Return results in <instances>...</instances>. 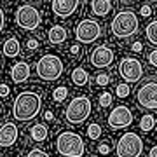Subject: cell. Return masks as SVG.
Wrapping results in <instances>:
<instances>
[{
  "label": "cell",
  "instance_id": "obj_1",
  "mask_svg": "<svg viewBox=\"0 0 157 157\" xmlns=\"http://www.w3.org/2000/svg\"><path fill=\"white\" fill-rule=\"evenodd\" d=\"M40 108H42V98L33 91H25L21 94H17V98L14 100L12 115L16 121L26 122L39 115Z\"/></svg>",
  "mask_w": 157,
  "mask_h": 157
},
{
  "label": "cell",
  "instance_id": "obj_2",
  "mask_svg": "<svg viewBox=\"0 0 157 157\" xmlns=\"http://www.w3.org/2000/svg\"><path fill=\"white\" fill-rule=\"evenodd\" d=\"M56 150L65 157H82L86 152L84 140L73 131H63L56 138Z\"/></svg>",
  "mask_w": 157,
  "mask_h": 157
},
{
  "label": "cell",
  "instance_id": "obj_3",
  "mask_svg": "<svg viewBox=\"0 0 157 157\" xmlns=\"http://www.w3.org/2000/svg\"><path fill=\"white\" fill-rule=\"evenodd\" d=\"M138 17L133 11H121L117 16L112 19V33L119 39H126V37H131L138 32Z\"/></svg>",
  "mask_w": 157,
  "mask_h": 157
},
{
  "label": "cell",
  "instance_id": "obj_4",
  "mask_svg": "<svg viewBox=\"0 0 157 157\" xmlns=\"http://www.w3.org/2000/svg\"><path fill=\"white\" fill-rule=\"evenodd\" d=\"M63 73V61L54 54H45L37 61V75L42 80L52 82Z\"/></svg>",
  "mask_w": 157,
  "mask_h": 157
},
{
  "label": "cell",
  "instance_id": "obj_5",
  "mask_svg": "<svg viewBox=\"0 0 157 157\" xmlns=\"http://www.w3.org/2000/svg\"><path fill=\"white\" fill-rule=\"evenodd\" d=\"M91 115V100L86 96H77L73 98L67 107L65 117L70 124H82L86 119Z\"/></svg>",
  "mask_w": 157,
  "mask_h": 157
},
{
  "label": "cell",
  "instance_id": "obj_6",
  "mask_svg": "<svg viewBox=\"0 0 157 157\" xmlns=\"http://www.w3.org/2000/svg\"><path fill=\"white\" fill-rule=\"evenodd\" d=\"M143 152V141L136 133H126L119 138L115 154L117 157H140Z\"/></svg>",
  "mask_w": 157,
  "mask_h": 157
},
{
  "label": "cell",
  "instance_id": "obj_7",
  "mask_svg": "<svg viewBox=\"0 0 157 157\" xmlns=\"http://www.w3.org/2000/svg\"><path fill=\"white\" fill-rule=\"evenodd\" d=\"M16 23L23 30H37L40 25V12L33 6H21L16 11Z\"/></svg>",
  "mask_w": 157,
  "mask_h": 157
},
{
  "label": "cell",
  "instance_id": "obj_8",
  "mask_svg": "<svg viewBox=\"0 0 157 157\" xmlns=\"http://www.w3.org/2000/svg\"><path fill=\"white\" fill-rule=\"evenodd\" d=\"M119 73L126 82L135 84L143 77V67L136 58H124L122 61L119 63Z\"/></svg>",
  "mask_w": 157,
  "mask_h": 157
},
{
  "label": "cell",
  "instance_id": "obj_9",
  "mask_svg": "<svg viewBox=\"0 0 157 157\" xmlns=\"http://www.w3.org/2000/svg\"><path fill=\"white\" fill-rule=\"evenodd\" d=\"M100 35H101V28L94 19H82V21L77 25V28H75V37H77V40L82 42V44H91V42H94Z\"/></svg>",
  "mask_w": 157,
  "mask_h": 157
},
{
  "label": "cell",
  "instance_id": "obj_10",
  "mask_svg": "<svg viewBox=\"0 0 157 157\" xmlns=\"http://www.w3.org/2000/svg\"><path fill=\"white\" fill-rule=\"evenodd\" d=\"M136 100L140 103V107L147 108V110H155L157 108V86L155 82H147L138 89L136 93Z\"/></svg>",
  "mask_w": 157,
  "mask_h": 157
},
{
  "label": "cell",
  "instance_id": "obj_11",
  "mask_svg": "<svg viewBox=\"0 0 157 157\" xmlns=\"http://www.w3.org/2000/svg\"><path fill=\"white\" fill-rule=\"evenodd\" d=\"M133 121H135L133 112H131L128 107H124V105L115 107L112 112H110V115H108V126H110L112 129L128 128V126L133 124Z\"/></svg>",
  "mask_w": 157,
  "mask_h": 157
},
{
  "label": "cell",
  "instance_id": "obj_12",
  "mask_svg": "<svg viewBox=\"0 0 157 157\" xmlns=\"http://www.w3.org/2000/svg\"><path fill=\"white\" fill-rule=\"evenodd\" d=\"M113 51L107 45H98L93 52H91V65L94 68H107L113 63Z\"/></svg>",
  "mask_w": 157,
  "mask_h": 157
},
{
  "label": "cell",
  "instance_id": "obj_13",
  "mask_svg": "<svg viewBox=\"0 0 157 157\" xmlns=\"http://www.w3.org/2000/svg\"><path fill=\"white\" fill-rule=\"evenodd\" d=\"M80 0H52V12L58 17H68L77 11Z\"/></svg>",
  "mask_w": 157,
  "mask_h": 157
},
{
  "label": "cell",
  "instance_id": "obj_14",
  "mask_svg": "<svg viewBox=\"0 0 157 157\" xmlns=\"http://www.w3.org/2000/svg\"><path fill=\"white\" fill-rule=\"evenodd\" d=\"M17 135H19V131H17V126L12 122H6L2 128H0V147H11L16 143L17 140Z\"/></svg>",
  "mask_w": 157,
  "mask_h": 157
},
{
  "label": "cell",
  "instance_id": "obj_15",
  "mask_svg": "<svg viewBox=\"0 0 157 157\" xmlns=\"http://www.w3.org/2000/svg\"><path fill=\"white\" fill-rule=\"evenodd\" d=\"M28 77H30V65L28 63L19 61L11 68V78H12L14 84H21V82H25Z\"/></svg>",
  "mask_w": 157,
  "mask_h": 157
},
{
  "label": "cell",
  "instance_id": "obj_16",
  "mask_svg": "<svg viewBox=\"0 0 157 157\" xmlns=\"http://www.w3.org/2000/svg\"><path fill=\"white\" fill-rule=\"evenodd\" d=\"M91 9L96 16H107L112 9V2L110 0H91Z\"/></svg>",
  "mask_w": 157,
  "mask_h": 157
},
{
  "label": "cell",
  "instance_id": "obj_17",
  "mask_svg": "<svg viewBox=\"0 0 157 157\" xmlns=\"http://www.w3.org/2000/svg\"><path fill=\"white\" fill-rule=\"evenodd\" d=\"M67 30L63 28V26H59V25H56V26H52V28L49 30V40L52 42V44H61V42H65L67 40Z\"/></svg>",
  "mask_w": 157,
  "mask_h": 157
},
{
  "label": "cell",
  "instance_id": "obj_18",
  "mask_svg": "<svg viewBox=\"0 0 157 157\" xmlns=\"http://www.w3.org/2000/svg\"><path fill=\"white\" fill-rule=\"evenodd\" d=\"M89 80V73L86 72L82 67H77L72 70V82L75 86H86Z\"/></svg>",
  "mask_w": 157,
  "mask_h": 157
},
{
  "label": "cell",
  "instance_id": "obj_19",
  "mask_svg": "<svg viewBox=\"0 0 157 157\" xmlns=\"http://www.w3.org/2000/svg\"><path fill=\"white\" fill-rule=\"evenodd\" d=\"M4 54L9 58H14L19 54V42H17V39L11 37V39L6 40V44H4Z\"/></svg>",
  "mask_w": 157,
  "mask_h": 157
},
{
  "label": "cell",
  "instance_id": "obj_20",
  "mask_svg": "<svg viewBox=\"0 0 157 157\" xmlns=\"http://www.w3.org/2000/svg\"><path fill=\"white\" fill-rule=\"evenodd\" d=\"M47 135H49V131L45 128V124H37V126H33L30 129V136L35 141H44L47 138Z\"/></svg>",
  "mask_w": 157,
  "mask_h": 157
},
{
  "label": "cell",
  "instance_id": "obj_21",
  "mask_svg": "<svg viewBox=\"0 0 157 157\" xmlns=\"http://www.w3.org/2000/svg\"><path fill=\"white\" fill-rule=\"evenodd\" d=\"M154 126H155V119H154L152 113H147V115L141 117V121H140V129H141V131L148 133V131L154 129Z\"/></svg>",
  "mask_w": 157,
  "mask_h": 157
},
{
  "label": "cell",
  "instance_id": "obj_22",
  "mask_svg": "<svg viewBox=\"0 0 157 157\" xmlns=\"http://www.w3.org/2000/svg\"><path fill=\"white\" fill-rule=\"evenodd\" d=\"M87 136H89L91 140H98L101 136V126L96 122H91L87 126Z\"/></svg>",
  "mask_w": 157,
  "mask_h": 157
},
{
  "label": "cell",
  "instance_id": "obj_23",
  "mask_svg": "<svg viewBox=\"0 0 157 157\" xmlns=\"http://www.w3.org/2000/svg\"><path fill=\"white\" fill-rule=\"evenodd\" d=\"M67 94H68V89L65 87V86H59V87H56L54 93H52V100L59 103V101H63L65 98H67Z\"/></svg>",
  "mask_w": 157,
  "mask_h": 157
},
{
  "label": "cell",
  "instance_id": "obj_24",
  "mask_svg": "<svg viewBox=\"0 0 157 157\" xmlns=\"http://www.w3.org/2000/svg\"><path fill=\"white\" fill-rule=\"evenodd\" d=\"M155 28H157V21H152L148 26H147V37L150 40V44H157V33H155Z\"/></svg>",
  "mask_w": 157,
  "mask_h": 157
},
{
  "label": "cell",
  "instance_id": "obj_25",
  "mask_svg": "<svg viewBox=\"0 0 157 157\" xmlns=\"http://www.w3.org/2000/svg\"><path fill=\"white\" fill-rule=\"evenodd\" d=\"M100 105L101 107H110V105H112V94H110V93H101L100 94Z\"/></svg>",
  "mask_w": 157,
  "mask_h": 157
},
{
  "label": "cell",
  "instance_id": "obj_26",
  "mask_svg": "<svg viewBox=\"0 0 157 157\" xmlns=\"http://www.w3.org/2000/svg\"><path fill=\"white\" fill-rule=\"evenodd\" d=\"M115 91H117L119 98H126V96H129V86L128 84H119Z\"/></svg>",
  "mask_w": 157,
  "mask_h": 157
},
{
  "label": "cell",
  "instance_id": "obj_27",
  "mask_svg": "<svg viewBox=\"0 0 157 157\" xmlns=\"http://www.w3.org/2000/svg\"><path fill=\"white\" fill-rule=\"evenodd\" d=\"M108 82H110V77H108L107 73H100V75L96 77V84H100V86H107Z\"/></svg>",
  "mask_w": 157,
  "mask_h": 157
},
{
  "label": "cell",
  "instance_id": "obj_28",
  "mask_svg": "<svg viewBox=\"0 0 157 157\" xmlns=\"http://www.w3.org/2000/svg\"><path fill=\"white\" fill-rule=\"evenodd\" d=\"M26 157H49V155H47L44 150H40V148H33V150L28 152V155Z\"/></svg>",
  "mask_w": 157,
  "mask_h": 157
},
{
  "label": "cell",
  "instance_id": "obj_29",
  "mask_svg": "<svg viewBox=\"0 0 157 157\" xmlns=\"http://www.w3.org/2000/svg\"><path fill=\"white\" fill-rule=\"evenodd\" d=\"M98 152H100L101 155H107L108 152H110V147H108L107 143H101V145L98 147Z\"/></svg>",
  "mask_w": 157,
  "mask_h": 157
},
{
  "label": "cell",
  "instance_id": "obj_30",
  "mask_svg": "<svg viewBox=\"0 0 157 157\" xmlns=\"http://www.w3.org/2000/svg\"><path fill=\"white\" fill-rule=\"evenodd\" d=\"M148 61H150L152 67H155L157 65V51H152L150 54H148Z\"/></svg>",
  "mask_w": 157,
  "mask_h": 157
},
{
  "label": "cell",
  "instance_id": "obj_31",
  "mask_svg": "<svg viewBox=\"0 0 157 157\" xmlns=\"http://www.w3.org/2000/svg\"><path fill=\"white\" fill-rule=\"evenodd\" d=\"M140 14H141V16H145V17H148L152 14L150 6H143V7H141V11H140Z\"/></svg>",
  "mask_w": 157,
  "mask_h": 157
},
{
  "label": "cell",
  "instance_id": "obj_32",
  "mask_svg": "<svg viewBox=\"0 0 157 157\" xmlns=\"http://www.w3.org/2000/svg\"><path fill=\"white\" fill-rule=\"evenodd\" d=\"M7 94H9V86L0 84V96H7Z\"/></svg>",
  "mask_w": 157,
  "mask_h": 157
},
{
  "label": "cell",
  "instance_id": "obj_33",
  "mask_svg": "<svg viewBox=\"0 0 157 157\" xmlns=\"http://www.w3.org/2000/svg\"><path fill=\"white\" fill-rule=\"evenodd\" d=\"M26 45H28V49H37V47H39V42H37L35 39H30Z\"/></svg>",
  "mask_w": 157,
  "mask_h": 157
},
{
  "label": "cell",
  "instance_id": "obj_34",
  "mask_svg": "<svg viewBox=\"0 0 157 157\" xmlns=\"http://www.w3.org/2000/svg\"><path fill=\"white\" fill-rule=\"evenodd\" d=\"M4 23H6V16H4L2 7H0V32H2V28H4Z\"/></svg>",
  "mask_w": 157,
  "mask_h": 157
},
{
  "label": "cell",
  "instance_id": "obj_35",
  "mask_svg": "<svg viewBox=\"0 0 157 157\" xmlns=\"http://www.w3.org/2000/svg\"><path fill=\"white\" fill-rule=\"evenodd\" d=\"M141 49H143V45H141L140 42H135V44H133V51H135V52H140Z\"/></svg>",
  "mask_w": 157,
  "mask_h": 157
},
{
  "label": "cell",
  "instance_id": "obj_36",
  "mask_svg": "<svg viewBox=\"0 0 157 157\" xmlns=\"http://www.w3.org/2000/svg\"><path fill=\"white\" fill-rule=\"evenodd\" d=\"M44 117H45V121H52V119H54V115H52L51 112H45V115H44Z\"/></svg>",
  "mask_w": 157,
  "mask_h": 157
},
{
  "label": "cell",
  "instance_id": "obj_37",
  "mask_svg": "<svg viewBox=\"0 0 157 157\" xmlns=\"http://www.w3.org/2000/svg\"><path fill=\"white\" fill-rule=\"evenodd\" d=\"M150 157H157V147H152V150H150Z\"/></svg>",
  "mask_w": 157,
  "mask_h": 157
},
{
  "label": "cell",
  "instance_id": "obj_38",
  "mask_svg": "<svg viewBox=\"0 0 157 157\" xmlns=\"http://www.w3.org/2000/svg\"><path fill=\"white\" fill-rule=\"evenodd\" d=\"M72 52H73V54H77V52H78V45H73V47H72Z\"/></svg>",
  "mask_w": 157,
  "mask_h": 157
}]
</instances>
